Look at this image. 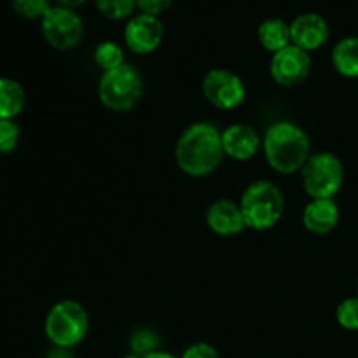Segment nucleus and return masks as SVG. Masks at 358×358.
I'll use <instances>...</instances> for the list:
<instances>
[{
  "mask_svg": "<svg viewBox=\"0 0 358 358\" xmlns=\"http://www.w3.org/2000/svg\"><path fill=\"white\" fill-rule=\"evenodd\" d=\"M222 157V131L212 122H192L175 143L178 170L189 177H208L220 166Z\"/></svg>",
  "mask_w": 358,
  "mask_h": 358,
  "instance_id": "f257e3e1",
  "label": "nucleus"
},
{
  "mask_svg": "<svg viewBox=\"0 0 358 358\" xmlns=\"http://www.w3.org/2000/svg\"><path fill=\"white\" fill-rule=\"evenodd\" d=\"M262 150L271 170L290 175L303 170L311 156L308 133L292 121H276L268 126L262 138Z\"/></svg>",
  "mask_w": 358,
  "mask_h": 358,
  "instance_id": "f03ea898",
  "label": "nucleus"
},
{
  "mask_svg": "<svg viewBox=\"0 0 358 358\" xmlns=\"http://www.w3.org/2000/svg\"><path fill=\"white\" fill-rule=\"evenodd\" d=\"M240 208L247 227L254 231L273 229L285 210L282 189L269 180H255L243 191Z\"/></svg>",
  "mask_w": 358,
  "mask_h": 358,
  "instance_id": "7ed1b4c3",
  "label": "nucleus"
},
{
  "mask_svg": "<svg viewBox=\"0 0 358 358\" xmlns=\"http://www.w3.org/2000/svg\"><path fill=\"white\" fill-rule=\"evenodd\" d=\"M90 317L86 308L73 299L52 304L44 322V331L56 348L69 350L79 345L87 334Z\"/></svg>",
  "mask_w": 358,
  "mask_h": 358,
  "instance_id": "20e7f679",
  "label": "nucleus"
},
{
  "mask_svg": "<svg viewBox=\"0 0 358 358\" xmlns=\"http://www.w3.org/2000/svg\"><path fill=\"white\" fill-rule=\"evenodd\" d=\"M143 93V80L129 63L103 72L98 83V98L112 112H128L138 103Z\"/></svg>",
  "mask_w": 358,
  "mask_h": 358,
  "instance_id": "39448f33",
  "label": "nucleus"
},
{
  "mask_svg": "<svg viewBox=\"0 0 358 358\" xmlns=\"http://www.w3.org/2000/svg\"><path fill=\"white\" fill-rule=\"evenodd\" d=\"M303 189L311 199L334 198L343 187L345 180V168L341 159L336 154L315 152L301 170Z\"/></svg>",
  "mask_w": 358,
  "mask_h": 358,
  "instance_id": "423d86ee",
  "label": "nucleus"
},
{
  "mask_svg": "<svg viewBox=\"0 0 358 358\" xmlns=\"http://www.w3.org/2000/svg\"><path fill=\"white\" fill-rule=\"evenodd\" d=\"M45 42L58 51H69L80 44L84 37V21L76 9L51 6L41 20Z\"/></svg>",
  "mask_w": 358,
  "mask_h": 358,
  "instance_id": "0eeeda50",
  "label": "nucleus"
},
{
  "mask_svg": "<svg viewBox=\"0 0 358 358\" xmlns=\"http://www.w3.org/2000/svg\"><path fill=\"white\" fill-rule=\"evenodd\" d=\"M203 96L220 110H234L247 98V87L238 73L227 69H212L201 83Z\"/></svg>",
  "mask_w": 358,
  "mask_h": 358,
  "instance_id": "6e6552de",
  "label": "nucleus"
},
{
  "mask_svg": "<svg viewBox=\"0 0 358 358\" xmlns=\"http://www.w3.org/2000/svg\"><path fill=\"white\" fill-rule=\"evenodd\" d=\"M311 66H313V59L310 52L290 44L271 56L269 73L278 86L292 87L306 80Z\"/></svg>",
  "mask_w": 358,
  "mask_h": 358,
  "instance_id": "1a4fd4ad",
  "label": "nucleus"
},
{
  "mask_svg": "<svg viewBox=\"0 0 358 358\" xmlns=\"http://www.w3.org/2000/svg\"><path fill=\"white\" fill-rule=\"evenodd\" d=\"M164 27L159 17L149 14H135L124 27V42L135 55H150L161 45Z\"/></svg>",
  "mask_w": 358,
  "mask_h": 358,
  "instance_id": "9d476101",
  "label": "nucleus"
},
{
  "mask_svg": "<svg viewBox=\"0 0 358 358\" xmlns=\"http://www.w3.org/2000/svg\"><path fill=\"white\" fill-rule=\"evenodd\" d=\"M329 34L327 20L318 13H303L290 23V41L308 52L322 48L327 42Z\"/></svg>",
  "mask_w": 358,
  "mask_h": 358,
  "instance_id": "9b49d317",
  "label": "nucleus"
},
{
  "mask_svg": "<svg viewBox=\"0 0 358 358\" xmlns=\"http://www.w3.org/2000/svg\"><path fill=\"white\" fill-rule=\"evenodd\" d=\"M262 138L259 133L245 122H234L222 131L224 156L234 161H248L259 152Z\"/></svg>",
  "mask_w": 358,
  "mask_h": 358,
  "instance_id": "f8f14e48",
  "label": "nucleus"
},
{
  "mask_svg": "<svg viewBox=\"0 0 358 358\" xmlns=\"http://www.w3.org/2000/svg\"><path fill=\"white\" fill-rule=\"evenodd\" d=\"M206 226L219 236H236L247 229L240 203L233 199H217L206 210Z\"/></svg>",
  "mask_w": 358,
  "mask_h": 358,
  "instance_id": "ddd939ff",
  "label": "nucleus"
},
{
  "mask_svg": "<svg viewBox=\"0 0 358 358\" xmlns=\"http://www.w3.org/2000/svg\"><path fill=\"white\" fill-rule=\"evenodd\" d=\"M339 206L334 198L311 199L303 210V226L311 234L324 236L332 233L339 224Z\"/></svg>",
  "mask_w": 358,
  "mask_h": 358,
  "instance_id": "4468645a",
  "label": "nucleus"
},
{
  "mask_svg": "<svg viewBox=\"0 0 358 358\" xmlns=\"http://www.w3.org/2000/svg\"><path fill=\"white\" fill-rule=\"evenodd\" d=\"M259 44L271 55L282 51L283 48L292 44L290 41V23L282 17H268L257 28Z\"/></svg>",
  "mask_w": 358,
  "mask_h": 358,
  "instance_id": "2eb2a0df",
  "label": "nucleus"
},
{
  "mask_svg": "<svg viewBox=\"0 0 358 358\" xmlns=\"http://www.w3.org/2000/svg\"><path fill=\"white\" fill-rule=\"evenodd\" d=\"M332 65L336 72L341 73L348 79H357L358 77V37L350 35V37L341 38L332 49Z\"/></svg>",
  "mask_w": 358,
  "mask_h": 358,
  "instance_id": "dca6fc26",
  "label": "nucleus"
},
{
  "mask_svg": "<svg viewBox=\"0 0 358 358\" xmlns=\"http://www.w3.org/2000/svg\"><path fill=\"white\" fill-rule=\"evenodd\" d=\"M24 107V90L17 80L0 77V119H14Z\"/></svg>",
  "mask_w": 358,
  "mask_h": 358,
  "instance_id": "f3484780",
  "label": "nucleus"
},
{
  "mask_svg": "<svg viewBox=\"0 0 358 358\" xmlns=\"http://www.w3.org/2000/svg\"><path fill=\"white\" fill-rule=\"evenodd\" d=\"M94 63L100 66L103 72L114 70L117 66L124 65V51L119 44L112 41H103L94 49Z\"/></svg>",
  "mask_w": 358,
  "mask_h": 358,
  "instance_id": "a211bd4d",
  "label": "nucleus"
},
{
  "mask_svg": "<svg viewBox=\"0 0 358 358\" xmlns=\"http://www.w3.org/2000/svg\"><path fill=\"white\" fill-rule=\"evenodd\" d=\"M94 6L107 20H126L136 9V0H94Z\"/></svg>",
  "mask_w": 358,
  "mask_h": 358,
  "instance_id": "6ab92c4d",
  "label": "nucleus"
},
{
  "mask_svg": "<svg viewBox=\"0 0 358 358\" xmlns=\"http://www.w3.org/2000/svg\"><path fill=\"white\" fill-rule=\"evenodd\" d=\"M129 348H131V353L138 357H145L149 353L157 352L159 336L150 329H138V331L133 332L131 339H129Z\"/></svg>",
  "mask_w": 358,
  "mask_h": 358,
  "instance_id": "aec40b11",
  "label": "nucleus"
},
{
  "mask_svg": "<svg viewBox=\"0 0 358 358\" xmlns=\"http://www.w3.org/2000/svg\"><path fill=\"white\" fill-rule=\"evenodd\" d=\"M336 320L346 331H358V297H348L338 304Z\"/></svg>",
  "mask_w": 358,
  "mask_h": 358,
  "instance_id": "412c9836",
  "label": "nucleus"
},
{
  "mask_svg": "<svg viewBox=\"0 0 358 358\" xmlns=\"http://www.w3.org/2000/svg\"><path fill=\"white\" fill-rule=\"evenodd\" d=\"M20 126L13 119H0V154H10L20 142Z\"/></svg>",
  "mask_w": 358,
  "mask_h": 358,
  "instance_id": "4be33fe9",
  "label": "nucleus"
},
{
  "mask_svg": "<svg viewBox=\"0 0 358 358\" xmlns=\"http://www.w3.org/2000/svg\"><path fill=\"white\" fill-rule=\"evenodd\" d=\"M49 7V0H13V9L27 20H42Z\"/></svg>",
  "mask_w": 358,
  "mask_h": 358,
  "instance_id": "5701e85b",
  "label": "nucleus"
},
{
  "mask_svg": "<svg viewBox=\"0 0 358 358\" xmlns=\"http://www.w3.org/2000/svg\"><path fill=\"white\" fill-rule=\"evenodd\" d=\"M171 3H173V0H136V9L142 14L159 17L161 14L170 9Z\"/></svg>",
  "mask_w": 358,
  "mask_h": 358,
  "instance_id": "b1692460",
  "label": "nucleus"
},
{
  "mask_svg": "<svg viewBox=\"0 0 358 358\" xmlns=\"http://www.w3.org/2000/svg\"><path fill=\"white\" fill-rule=\"evenodd\" d=\"M180 358H220V355L217 348H213L208 343H192L184 350Z\"/></svg>",
  "mask_w": 358,
  "mask_h": 358,
  "instance_id": "393cba45",
  "label": "nucleus"
},
{
  "mask_svg": "<svg viewBox=\"0 0 358 358\" xmlns=\"http://www.w3.org/2000/svg\"><path fill=\"white\" fill-rule=\"evenodd\" d=\"M56 2H58V6L69 7V9H77V7L83 6L86 0H56Z\"/></svg>",
  "mask_w": 358,
  "mask_h": 358,
  "instance_id": "a878e982",
  "label": "nucleus"
},
{
  "mask_svg": "<svg viewBox=\"0 0 358 358\" xmlns=\"http://www.w3.org/2000/svg\"><path fill=\"white\" fill-rule=\"evenodd\" d=\"M142 358H177L173 355V353H168V352H161V350H157V352H152L149 353V355L142 357Z\"/></svg>",
  "mask_w": 358,
  "mask_h": 358,
  "instance_id": "bb28decb",
  "label": "nucleus"
},
{
  "mask_svg": "<svg viewBox=\"0 0 358 358\" xmlns=\"http://www.w3.org/2000/svg\"><path fill=\"white\" fill-rule=\"evenodd\" d=\"M49 358H72V357H70L63 348H58L56 352H52L51 355H49Z\"/></svg>",
  "mask_w": 358,
  "mask_h": 358,
  "instance_id": "cd10ccee",
  "label": "nucleus"
},
{
  "mask_svg": "<svg viewBox=\"0 0 358 358\" xmlns=\"http://www.w3.org/2000/svg\"><path fill=\"white\" fill-rule=\"evenodd\" d=\"M122 358H142V357H138V355H135V353H129V355H124Z\"/></svg>",
  "mask_w": 358,
  "mask_h": 358,
  "instance_id": "c85d7f7f",
  "label": "nucleus"
},
{
  "mask_svg": "<svg viewBox=\"0 0 358 358\" xmlns=\"http://www.w3.org/2000/svg\"><path fill=\"white\" fill-rule=\"evenodd\" d=\"M357 289H358V283H357Z\"/></svg>",
  "mask_w": 358,
  "mask_h": 358,
  "instance_id": "c756f323",
  "label": "nucleus"
}]
</instances>
